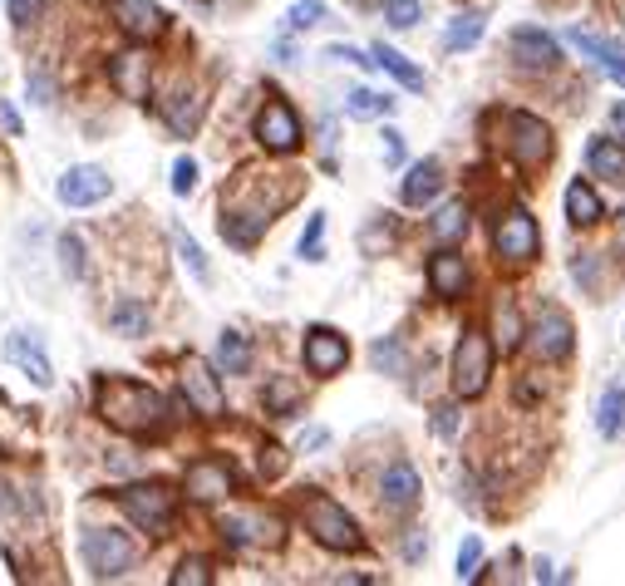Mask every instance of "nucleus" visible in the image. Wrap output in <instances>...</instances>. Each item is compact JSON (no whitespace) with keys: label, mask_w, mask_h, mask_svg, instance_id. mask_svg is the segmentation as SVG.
Here are the masks:
<instances>
[{"label":"nucleus","mask_w":625,"mask_h":586,"mask_svg":"<svg viewBox=\"0 0 625 586\" xmlns=\"http://www.w3.org/2000/svg\"><path fill=\"white\" fill-rule=\"evenodd\" d=\"M390 242H394L390 227H370V232H360V246H365V252H384Z\"/></svg>","instance_id":"46"},{"label":"nucleus","mask_w":625,"mask_h":586,"mask_svg":"<svg viewBox=\"0 0 625 586\" xmlns=\"http://www.w3.org/2000/svg\"><path fill=\"white\" fill-rule=\"evenodd\" d=\"M281 469H286V448L266 444V448H262V479H276Z\"/></svg>","instance_id":"45"},{"label":"nucleus","mask_w":625,"mask_h":586,"mask_svg":"<svg viewBox=\"0 0 625 586\" xmlns=\"http://www.w3.org/2000/svg\"><path fill=\"white\" fill-rule=\"evenodd\" d=\"M611 128H615V139H625V99L611 109Z\"/></svg>","instance_id":"52"},{"label":"nucleus","mask_w":625,"mask_h":586,"mask_svg":"<svg viewBox=\"0 0 625 586\" xmlns=\"http://www.w3.org/2000/svg\"><path fill=\"white\" fill-rule=\"evenodd\" d=\"M625 429V390L615 384V390H605L601 405H596V434L601 438H615Z\"/></svg>","instance_id":"28"},{"label":"nucleus","mask_w":625,"mask_h":586,"mask_svg":"<svg viewBox=\"0 0 625 586\" xmlns=\"http://www.w3.org/2000/svg\"><path fill=\"white\" fill-rule=\"evenodd\" d=\"M40 5H44V0H11V21L15 25H30L35 15H40Z\"/></svg>","instance_id":"47"},{"label":"nucleus","mask_w":625,"mask_h":586,"mask_svg":"<svg viewBox=\"0 0 625 586\" xmlns=\"http://www.w3.org/2000/svg\"><path fill=\"white\" fill-rule=\"evenodd\" d=\"M217 370H222V374H246V370H252V345H246V335H237V331L217 335Z\"/></svg>","instance_id":"27"},{"label":"nucleus","mask_w":625,"mask_h":586,"mask_svg":"<svg viewBox=\"0 0 625 586\" xmlns=\"http://www.w3.org/2000/svg\"><path fill=\"white\" fill-rule=\"evenodd\" d=\"M266 222H271L266 213H227L222 217V237L232 246H256V242H262V232H266Z\"/></svg>","instance_id":"26"},{"label":"nucleus","mask_w":625,"mask_h":586,"mask_svg":"<svg viewBox=\"0 0 625 586\" xmlns=\"http://www.w3.org/2000/svg\"><path fill=\"white\" fill-rule=\"evenodd\" d=\"M222 537L232 547H276L281 543V518H271V512H222Z\"/></svg>","instance_id":"11"},{"label":"nucleus","mask_w":625,"mask_h":586,"mask_svg":"<svg viewBox=\"0 0 625 586\" xmlns=\"http://www.w3.org/2000/svg\"><path fill=\"white\" fill-rule=\"evenodd\" d=\"M438 188H444V163L438 158H419L409 173H404L399 182V203L404 207H424L438 198Z\"/></svg>","instance_id":"18"},{"label":"nucleus","mask_w":625,"mask_h":586,"mask_svg":"<svg viewBox=\"0 0 625 586\" xmlns=\"http://www.w3.org/2000/svg\"><path fill=\"white\" fill-rule=\"evenodd\" d=\"M114 21L128 40H158L168 30V15L153 0H114Z\"/></svg>","instance_id":"15"},{"label":"nucleus","mask_w":625,"mask_h":586,"mask_svg":"<svg viewBox=\"0 0 625 586\" xmlns=\"http://www.w3.org/2000/svg\"><path fill=\"white\" fill-rule=\"evenodd\" d=\"M419 15H424V5H419V0H384V21H390L394 30H413V25H419Z\"/></svg>","instance_id":"38"},{"label":"nucleus","mask_w":625,"mask_h":586,"mask_svg":"<svg viewBox=\"0 0 625 586\" xmlns=\"http://www.w3.org/2000/svg\"><path fill=\"white\" fill-rule=\"evenodd\" d=\"M508 128H512V158L522 163V168H547L551 163V128L541 124L537 114H512L508 118Z\"/></svg>","instance_id":"9"},{"label":"nucleus","mask_w":625,"mask_h":586,"mask_svg":"<svg viewBox=\"0 0 625 586\" xmlns=\"http://www.w3.org/2000/svg\"><path fill=\"white\" fill-rule=\"evenodd\" d=\"M463 232H468V203H444L434 213V237L444 246H454V242H463Z\"/></svg>","instance_id":"29"},{"label":"nucleus","mask_w":625,"mask_h":586,"mask_svg":"<svg viewBox=\"0 0 625 586\" xmlns=\"http://www.w3.org/2000/svg\"><path fill=\"white\" fill-rule=\"evenodd\" d=\"M370 54H374V64H380V69H390V75L399 79L404 89H424V75H419V69H413V64L404 60L399 50H390V44H374Z\"/></svg>","instance_id":"30"},{"label":"nucleus","mask_w":625,"mask_h":586,"mask_svg":"<svg viewBox=\"0 0 625 586\" xmlns=\"http://www.w3.org/2000/svg\"><path fill=\"white\" fill-rule=\"evenodd\" d=\"M301 355H306L310 374H340L345 365H350V345H345V335H340V331H330V326H310Z\"/></svg>","instance_id":"13"},{"label":"nucleus","mask_w":625,"mask_h":586,"mask_svg":"<svg viewBox=\"0 0 625 586\" xmlns=\"http://www.w3.org/2000/svg\"><path fill=\"white\" fill-rule=\"evenodd\" d=\"M404 552H409V562H419V557H424V533H413V537H409V547H404Z\"/></svg>","instance_id":"53"},{"label":"nucleus","mask_w":625,"mask_h":586,"mask_svg":"<svg viewBox=\"0 0 625 586\" xmlns=\"http://www.w3.org/2000/svg\"><path fill=\"white\" fill-rule=\"evenodd\" d=\"M296 399H301V390L291 380H271V384H266V409H271V415H286V409H296Z\"/></svg>","instance_id":"40"},{"label":"nucleus","mask_w":625,"mask_h":586,"mask_svg":"<svg viewBox=\"0 0 625 586\" xmlns=\"http://www.w3.org/2000/svg\"><path fill=\"white\" fill-rule=\"evenodd\" d=\"M320 21H330L326 0H296V5L286 11V25H291V30H310V25H320Z\"/></svg>","instance_id":"37"},{"label":"nucleus","mask_w":625,"mask_h":586,"mask_svg":"<svg viewBox=\"0 0 625 586\" xmlns=\"http://www.w3.org/2000/svg\"><path fill=\"white\" fill-rule=\"evenodd\" d=\"M384 163H404V133L399 128H384Z\"/></svg>","instance_id":"48"},{"label":"nucleus","mask_w":625,"mask_h":586,"mask_svg":"<svg viewBox=\"0 0 625 586\" xmlns=\"http://www.w3.org/2000/svg\"><path fill=\"white\" fill-rule=\"evenodd\" d=\"M483 30H488V15H483V11H468V15H458V21L444 30V50H448V54H458V50H473V44L483 40Z\"/></svg>","instance_id":"25"},{"label":"nucleus","mask_w":625,"mask_h":586,"mask_svg":"<svg viewBox=\"0 0 625 586\" xmlns=\"http://www.w3.org/2000/svg\"><path fill=\"white\" fill-rule=\"evenodd\" d=\"M537 582H557V572H551V562H547V557H541V562H537Z\"/></svg>","instance_id":"54"},{"label":"nucleus","mask_w":625,"mask_h":586,"mask_svg":"<svg viewBox=\"0 0 625 586\" xmlns=\"http://www.w3.org/2000/svg\"><path fill=\"white\" fill-rule=\"evenodd\" d=\"M429 286H434V296L458 301L468 291V262L458 252H434V262H429Z\"/></svg>","instance_id":"20"},{"label":"nucleus","mask_w":625,"mask_h":586,"mask_svg":"<svg viewBox=\"0 0 625 586\" xmlns=\"http://www.w3.org/2000/svg\"><path fill=\"white\" fill-rule=\"evenodd\" d=\"M615 242H621V252H625V213H621V232H615Z\"/></svg>","instance_id":"55"},{"label":"nucleus","mask_w":625,"mask_h":586,"mask_svg":"<svg viewBox=\"0 0 625 586\" xmlns=\"http://www.w3.org/2000/svg\"><path fill=\"white\" fill-rule=\"evenodd\" d=\"M79 557H85L89 576L114 582V576H124L128 566H133V543H128L124 533H114V527H89V533L79 537Z\"/></svg>","instance_id":"5"},{"label":"nucleus","mask_w":625,"mask_h":586,"mask_svg":"<svg viewBox=\"0 0 625 586\" xmlns=\"http://www.w3.org/2000/svg\"><path fill=\"white\" fill-rule=\"evenodd\" d=\"M374 365H380L384 374H404V351H399V341H380V345H374Z\"/></svg>","instance_id":"42"},{"label":"nucleus","mask_w":625,"mask_h":586,"mask_svg":"<svg viewBox=\"0 0 625 586\" xmlns=\"http://www.w3.org/2000/svg\"><path fill=\"white\" fill-rule=\"evenodd\" d=\"M320 237H326V213H316L306 222V237H301V256L306 262H320Z\"/></svg>","instance_id":"41"},{"label":"nucleus","mask_w":625,"mask_h":586,"mask_svg":"<svg viewBox=\"0 0 625 586\" xmlns=\"http://www.w3.org/2000/svg\"><path fill=\"white\" fill-rule=\"evenodd\" d=\"M109 85H114L124 99H133V104H149V89H153L149 54H138V50L109 54Z\"/></svg>","instance_id":"14"},{"label":"nucleus","mask_w":625,"mask_h":586,"mask_svg":"<svg viewBox=\"0 0 625 586\" xmlns=\"http://www.w3.org/2000/svg\"><path fill=\"white\" fill-rule=\"evenodd\" d=\"M173 246H178L182 267H188V271H192V277H197V281H207V277H213V271H207V256H202V246L192 242V237L182 232V227H173Z\"/></svg>","instance_id":"34"},{"label":"nucleus","mask_w":625,"mask_h":586,"mask_svg":"<svg viewBox=\"0 0 625 586\" xmlns=\"http://www.w3.org/2000/svg\"><path fill=\"white\" fill-rule=\"evenodd\" d=\"M192 188H197V163L178 158V163H173V192H178V198H188Z\"/></svg>","instance_id":"44"},{"label":"nucleus","mask_w":625,"mask_h":586,"mask_svg":"<svg viewBox=\"0 0 625 586\" xmlns=\"http://www.w3.org/2000/svg\"><path fill=\"white\" fill-rule=\"evenodd\" d=\"M586 163H591V173H601V178L625 182V149H621V139H591V143H586Z\"/></svg>","instance_id":"24"},{"label":"nucleus","mask_w":625,"mask_h":586,"mask_svg":"<svg viewBox=\"0 0 625 586\" xmlns=\"http://www.w3.org/2000/svg\"><path fill=\"white\" fill-rule=\"evenodd\" d=\"M109 326H114L118 335H149V306H143V301H118V306L109 310Z\"/></svg>","instance_id":"31"},{"label":"nucleus","mask_w":625,"mask_h":586,"mask_svg":"<svg viewBox=\"0 0 625 586\" xmlns=\"http://www.w3.org/2000/svg\"><path fill=\"white\" fill-rule=\"evenodd\" d=\"M345 109H350V118H384L394 109V99L390 94H374V89H355Z\"/></svg>","instance_id":"33"},{"label":"nucleus","mask_w":625,"mask_h":586,"mask_svg":"<svg viewBox=\"0 0 625 586\" xmlns=\"http://www.w3.org/2000/svg\"><path fill=\"white\" fill-rule=\"evenodd\" d=\"M512 54H518V64H527V69H551V64L562 60V44L551 40L547 30H512Z\"/></svg>","instance_id":"21"},{"label":"nucleus","mask_w":625,"mask_h":586,"mask_svg":"<svg viewBox=\"0 0 625 586\" xmlns=\"http://www.w3.org/2000/svg\"><path fill=\"white\" fill-rule=\"evenodd\" d=\"M182 395H188V405L197 409L202 419H222L227 399H222V384H217L207 360H192L188 355V365H182Z\"/></svg>","instance_id":"12"},{"label":"nucleus","mask_w":625,"mask_h":586,"mask_svg":"<svg viewBox=\"0 0 625 586\" xmlns=\"http://www.w3.org/2000/svg\"><path fill=\"white\" fill-rule=\"evenodd\" d=\"M537 222H532L527 207H512V213L498 217V232H493V252L508 262V267H522V262H532L537 256Z\"/></svg>","instance_id":"7"},{"label":"nucleus","mask_w":625,"mask_h":586,"mask_svg":"<svg viewBox=\"0 0 625 586\" xmlns=\"http://www.w3.org/2000/svg\"><path fill=\"white\" fill-rule=\"evenodd\" d=\"M118 502H124L128 523L153 537H163L173 527V518H178V493H173L168 483H128V488L118 493Z\"/></svg>","instance_id":"3"},{"label":"nucleus","mask_w":625,"mask_h":586,"mask_svg":"<svg viewBox=\"0 0 625 586\" xmlns=\"http://www.w3.org/2000/svg\"><path fill=\"white\" fill-rule=\"evenodd\" d=\"M168 582L173 586H207L213 582V562H207V557H182L178 572H173Z\"/></svg>","instance_id":"35"},{"label":"nucleus","mask_w":625,"mask_h":586,"mask_svg":"<svg viewBox=\"0 0 625 586\" xmlns=\"http://www.w3.org/2000/svg\"><path fill=\"white\" fill-rule=\"evenodd\" d=\"M532 351H537L541 360H562V355L572 351V320L557 306H541L537 326H532Z\"/></svg>","instance_id":"17"},{"label":"nucleus","mask_w":625,"mask_h":586,"mask_svg":"<svg viewBox=\"0 0 625 586\" xmlns=\"http://www.w3.org/2000/svg\"><path fill=\"white\" fill-rule=\"evenodd\" d=\"M454 429H458V409H438V415H434V434H454Z\"/></svg>","instance_id":"51"},{"label":"nucleus","mask_w":625,"mask_h":586,"mask_svg":"<svg viewBox=\"0 0 625 586\" xmlns=\"http://www.w3.org/2000/svg\"><path fill=\"white\" fill-rule=\"evenodd\" d=\"M163 118H168V128L178 133V139H188L192 128H197V118H202V99L197 94H178L168 109H163Z\"/></svg>","instance_id":"32"},{"label":"nucleus","mask_w":625,"mask_h":586,"mask_svg":"<svg viewBox=\"0 0 625 586\" xmlns=\"http://www.w3.org/2000/svg\"><path fill=\"white\" fill-rule=\"evenodd\" d=\"M419 473H413V463H390L384 469V479H380V498H384V508L390 512H409L413 502H419Z\"/></svg>","instance_id":"19"},{"label":"nucleus","mask_w":625,"mask_h":586,"mask_svg":"<svg viewBox=\"0 0 625 586\" xmlns=\"http://www.w3.org/2000/svg\"><path fill=\"white\" fill-rule=\"evenodd\" d=\"M488 374H493V341L483 331H463V341L454 351V395L477 399L488 390Z\"/></svg>","instance_id":"4"},{"label":"nucleus","mask_w":625,"mask_h":586,"mask_svg":"<svg viewBox=\"0 0 625 586\" xmlns=\"http://www.w3.org/2000/svg\"><path fill=\"white\" fill-rule=\"evenodd\" d=\"M60 267H64V277H85V242H79L75 232H64L60 237Z\"/></svg>","instance_id":"39"},{"label":"nucleus","mask_w":625,"mask_h":586,"mask_svg":"<svg viewBox=\"0 0 625 586\" xmlns=\"http://www.w3.org/2000/svg\"><path fill=\"white\" fill-rule=\"evenodd\" d=\"M566 217H572V227H596V222L605 217L601 192H596L586 178H572V182H566Z\"/></svg>","instance_id":"22"},{"label":"nucleus","mask_w":625,"mask_h":586,"mask_svg":"<svg viewBox=\"0 0 625 586\" xmlns=\"http://www.w3.org/2000/svg\"><path fill=\"white\" fill-rule=\"evenodd\" d=\"M25 89H30V104H50V99H54V89H50V79H44V75H30V85H25Z\"/></svg>","instance_id":"49"},{"label":"nucleus","mask_w":625,"mask_h":586,"mask_svg":"<svg viewBox=\"0 0 625 586\" xmlns=\"http://www.w3.org/2000/svg\"><path fill=\"white\" fill-rule=\"evenodd\" d=\"M5 360L15 365V370H25L40 390H50L54 384V365H50V355H44V345L35 341L30 331H15V335H5Z\"/></svg>","instance_id":"16"},{"label":"nucleus","mask_w":625,"mask_h":586,"mask_svg":"<svg viewBox=\"0 0 625 586\" xmlns=\"http://www.w3.org/2000/svg\"><path fill=\"white\" fill-rule=\"evenodd\" d=\"M94 409L109 429L118 434H158L168 424V399L143 380H124V374H104L94 384Z\"/></svg>","instance_id":"1"},{"label":"nucleus","mask_w":625,"mask_h":586,"mask_svg":"<svg viewBox=\"0 0 625 586\" xmlns=\"http://www.w3.org/2000/svg\"><path fill=\"white\" fill-rule=\"evenodd\" d=\"M477 557H483V543L468 537V543L458 547V576H463V582H477Z\"/></svg>","instance_id":"43"},{"label":"nucleus","mask_w":625,"mask_h":586,"mask_svg":"<svg viewBox=\"0 0 625 586\" xmlns=\"http://www.w3.org/2000/svg\"><path fill=\"white\" fill-rule=\"evenodd\" d=\"M326 60H340V64H374V60H365L360 50H350V44H330Z\"/></svg>","instance_id":"50"},{"label":"nucleus","mask_w":625,"mask_h":586,"mask_svg":"<svg viewBox=\"0 0 625 586\" xmlns=\"http://www.w3.org/2000/svg\"><path fill=\"white\" fill-rule=\"evenodd\" d=\"M522 341V326H518V306H512V296L498 301V345L502 351H518Z\"/></svg>","instance_id":"36"},{"label":"nucleus","mask_w":625,"mask_h":586,"mask_svg":"<svg viewBox=\"0 0 625 586\" xmlns=\"http://www.w3.org/2000/svg\"><path fill=\"white\" fill-rule=\"evenodd\" d=\"M182 493H188L192 502H222L237 493V473L232 463L222 459H197L188 473H182Z\"/></svg>","instance_id":"10"},{"label":"nucleus","mask_w":625,"mask_h":586,"mask_svg":"<svg viewBox=\"0 0 625 586\" xmlns=\"http://www.w3.org/2000/svg\"><path fill=\"white\" fill-rule=\"evenodd\" d=\"M109 192H114V178H109L104 168H94V163H79V168H69L54 182V198H60L64 207H94V203H104Z\"/></svg>","instance_id":"8"},{"label":"nucleus","mask_w":625,"mask_h":586,"mask_svg":"<svg viewBox=\"0 0 625 586\" xmlns=\"http://www.w3.org/2000/svg\"><path fill=\"white\" fill-rule=\"evenodd\" d=\"M566 40H572L576 50H586V54H591V60L601 64V69L615 79V85H625V50H621V44L601 40V35H591V30H572V35H566Z\"/></svg>","instance_id":"23"},{"label":"nucleus","mask_w":625,"mask_h":586,"mask_svg":"<svg viewBox=\"0 0 625 586\" xmlns=\"http://www.w3.org/2000/svg\"><path fill=\"white\" fill-rule=\"evenodd\" d=\"M301 512H306L310 537H316L320 547H330V552H360L365 547L360 523H355L335 498H326V493H306V498H301Z\"/></svg>","instance_id":"2"},{"label":"nucleus","mask_w":625,"mask_h":586,"mask_svg":"<svg viewBox=\"0 0 625 586\" xmlns=\"http://www.w3.org/2000/svg\"><path fill=\"white\" fill-rule=\"evenodd\" d=\"M252 133H256V143H262L266 153H296L301 149V118H296V109H291L286 99H266Z\"/></svg>","instance_id":"6"}]
</instances>
